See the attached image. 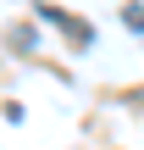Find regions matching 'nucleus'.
Masks as SVG:
<instances>
[{"label":"nucleus","instance_id":"1","mask_svg":"<svg viewBox=\"0 0 144 150\" xmlns=\"http://www.w3.org/2000/svg\"><path fill=\"white\" fill-rule=\"evenodd\" d=\"M133 106H139V111H144V89H133Z\"/></svg>","mask_w":144,"mask_h":150}]
</instances>
